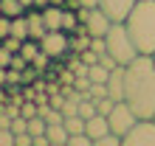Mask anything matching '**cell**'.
<instances>
[{"mask_svg":"<svg viewBox=\"0 0 155 146\" xmlns=\"http://www.w3.org/2000/svg\"><path fill=\"white\" fill-rule=\"evenodd\" d=\"M85 132L90 135V138H102V135H107V132H110V121H107V115H93V118H87V121H85Z\"/></svg>","mask_w":155,"mask_h":146,"instance_id":"obj_11","label":"cell"},{"mask_svg":"<svg viewBox=\"0 0 155 146\" xmlns=\"http://www.w3.org/2000/svg\"><path fill=\"white\" fill-rule=\"evenodd\" d=\"M12 36H17V40H28V20H25V14L12 17Z\"/></svg>","mask_w":155,"mask_h":146,"instance_id":"obj_14","label":"cell"},{"mask_svg":"<svg viewBox=\"0 0 155 146\" xmlns=\"http://www.w3.org/2000/svg\"><path fill=\"white\" fill-rule=\"evenodd\" d=\"M124 101L138 118H155V59L147 53L124 65Z\"/></svg>","mask_w":155,"mask_h":146,"instance_id":"obj_1","label":"cell"},{"mask_svg":"<svg viewBox=\"0 0 155 146\" xmlns=\"http://www.w3.org/2000/svg\"><path fill=\"white\" fill-rule=\"evenodd\" d=\"M40 48L48 53L51 59H59V56H65V53L71 51L68 48V31H62V28H54V31H45V36L40 40Z\"/></svg>","mask_w":155,"mask_h":146,"instance_id":"obj_6","label":"cell"},{"mask_svg":"<svg viewBox=\"0 0 155 146\" xmlns=\"http://www.w3.org/2000/svg\"><path fill=\"white\" fill-rule=\"evenodd\" d=\"M135 3H138V0H99V8H102L113 23H124Z\"/></svg>","mask_w":155,"mask_h":146,"instance_id":"obj_7","label":"cell"},{"mask_svg":"<svg viewBox=\"0 0 155 146\" xmlns=\"http://www.w3.org/2000/svg\"><path fill=\"white\" fill-rule=\"evenodd\" d=\"M87 76H90V81H102V84H107V76H110V68H104L102 62H96V65H90Z\"/></svg>","mask_w":155,"mask_h":146,"instance_id":"obj_17","label":"cell"},{"mask_svg":"<svg viewBox=\"0 0 155 146\" xmlns=\"http://www.w3.org/2000/svg\"><path fill=\"white\" fill-rule=\"evenodd\" d=\"M12 132H14V135H20V132H28V118H23V115H14V118H12Z\"/></svg>","mask_w":155,"mask_h":146,"instance_id":"obj_23","label":"cell"},{"mask_svg":"<svg viewBox=\"0 0 155 146\" xmlns=\"http://www.w3.org/2000/svg\"><path fill=\"white\" fill-rule=\"evenodd\" d=\"M20 115H23V118H34V115H40V104H37V101H31V98H25V101L20 104Z\"/></svg>","mask_w":155,"mask_h":146,"instance_id":"obj_20","label":"cell"},{"mask_svg":"<svg viewBox=\"0 0 155 146\" xmlns=\"http://www.w3.org/2000/svg\"><path fill=\"white\" fill-rule=\"evenodd\" d=\"M45 135H48L51 146H68V129H65V124H48V126H45Z\"/></svg>","mask_w":155,"mask_h":146,"instance_id":"obj_13","label":"cell"},{"mask_svg":"<svg viewBox=\"0 0 155 146\" xmlns=\"http://www.w3.org/2000/svg\"><path fill=\"white\" fill-rule=\"evenodd\" d=\"M25 20H28V36L31 40H42L45 36V20H42V8H25Z\"/></svg>","mask_w":155,"mask_h":146,"instance_id":"obj_10","label":"cell"},{"mask_svg":"<svg viewBox=\"0 0 155 146\" xmlns=\"http://www.w3.org/2000/svg\"><path fill=\"white\" fill-rule=\"evenodd\" d=\"M68 146H93V138L87 132H76V135H68Z\"/></svg>","mask_w":155,"mask_h":146,"instance_id":"obj_21","label":"cell"},{"mask_svg":"<svg viewBox=\"0 0 155 146\" xmlns=\"http://www.w3.org/2000/svg\"><path fill=\"white\" fill-rule=\"evenodd\" d=\"M127 31H130L138 53H155V0H138L133 6V11L127 14Z\"/></svg>","mask_w":155,"mask_h":146,"instance_id":"obj_2","label":"cell"},{"mask_svg":"<svg viewBox=\"0 0 155 146\" xmlns=\"http://www.w3.org/2000/svg\"><path fill=\"white\" fill-rule=\"evenodd\" d=\"M42 20H45V28H48V31L62 28V20H65V8H62V6H45V8H42Z\"/></svg>","mask_w":155,"mask_h":146,"instance_id":"obj_12","label":"cell"},{"mask_svg":"<svg viewBox=\"0 0 155 146\" xmlns=\"http://www.w3.org/2000/svg\"><path fill=\"white\" fill-rule=\"evenodd\" d=\"M104 42H107V53H110L118 65H130L138 56V48H135V42H133V36H130L124 23H113L110 31L104 34Z\"/></svg>","mask_w":155,"mask_h":146,"instance_id":"obj_3","label":"cell"},{"mask_svg":"<svg viewBox=\"0 0 155 146\" xmlns=\"http://www.w3.org/2000/svg\"><path fill=\"white\" fill-rule=\"evenodd\" d=\"M12 56H14V53L8 51L3 42H0V68H8V65H12Z\"/></svg>","mask_w":155,"mask_h":146,"instance_id":"obj_27","label":"cell"},{"mask_svg":"<svg viewBox=\"0 0 155 146\" xmlns=\"http://www.w3.org/2000/svg\"><path fill=\"white\" fill-rule=\"evenodd\" d=\"M107 121H110V132H116V135H124L135 126V121H138V115H135V110L127 104V101H116V107H113V113L107 115Z\"/></svg>","mask_w":155,"mask_h":146,"instance_id":"obj_4","label":"cell"},{"mask_svg":"<svg viewBox=\"0 0 155 146\" xmlns=\"http://www.w3.org/2000/svg\"><path fill=\"white\" fill-rule=\"evenodd\" d=\"M82 25H85V31L90 34V36H104L107 31H110V25H113V20H110V17H107L104 11H102V8H90V14H87V20L85 23H82Z\"/></svg>","mask_w":155,"mask_h":146,"instance_id":"obj_8","label":"cell"},{"mask_svg":"<svg viewBox=\"0 0 155 146\" xmlns=\"http://www.w3.org/2000/svg\"><path fill=\"white\" fill-rule=\"evenodd\" d=\"M48 62H51V56H48V53H45V51H40V53H37V56H34V59H31V65H34V68H37V73H42L45 68H48Z\"/></svg>","mask_w":155,"mask_h":146,"instance_id":"obj_25","label":"cell"},{"mask_svg":"<svg viewBox=\"0 0 155 146\" xmlns=\"http://www.w3.org/2000/svg\"><path fill=\"white\" fill-rule=\"evenodd\" d=\"M79 115L85 118V121H87V118H93V115H96V101H93L90 96H85V98L79 101Z\"/></svg>","mask_w":155,"mask_h":146,"instance_id":"obj_19","label":"cell"},{"mask_svg":"<svg viewBox=\"0 0 155 146\" xmlns=\"http://www.w3.org/2000/svg\"><path fill=\"white\" fill-rule=\"evenodd\" d=\"M87 96L93 98V101L104 98V96H107V84H102V81H93V84H90V93H87Z\"/></svg>","mask_w":155,"mask_h":146,"instance_id":"obj_24","label":"cell"},{"mask_svg":"<svg viewBox=\"0 0 155 146\" xmlns=\"http://www.w3.org/2000/svg\"><path fill=\"white\" fill-rule=\"evenodd\" d=\"M121 141L124 146H155V118H138Z\"/></svg>","mask_w":155,"mask_h":146,"instance_id":"obj_5","label":"cell"},{"mask_svg":"<svg viewBox=\"0 0 155 146\" xmlns=\"http://www.w3.org/2000/svg\"><path fill=\"white\" fill-rule=\"evenodd\" d=\"M0 6H3V14L6 17H20V14H25V6L20 3V0H0Z\"/></svg>","mask_w":155,"mask_h":146,"instance_id":"obj_16","label":"cell"},{"mask_svg":"<svg viewBox=\"0 0 155 146\" xmlns=\"http://www.w3.org/2000/svg\"><path fill=\"white\" fill-rule=\"evenodd\" d=\"M20 3H23L25 8H31V6H34V0H20Z\"/></svg>","mask_w":155,"mask_h":146,"instance_id":"obj_32","label":"cell"},{"mask_svg":"<svg viewBox=\"0 0 155 146\" xmlns=\"http://www.w3.org/2000/svg\"><path fill=\"white\" fill-rule=\"evenodd\" d=\"M0 146H14V132L8 126H0Z\"/></svg>","mask_w":155,"mask_h":146,"instance_id":"obj_26","label":"cell"},{"mask_svg":"<svg viewBox=\"0 0 155 146\" xmlns=\"http://www.w3.org/2000/svg\"><path fill=\"white\" fill-rule=\"evenodd\" d=\"M45 6H51V0H34V8H45Z\"/></svg>","mask_w":155,"mask_h":146,"instance_id":"obj_31","label":"cell"},{"mask_svg":"<svg viewBox=\"0 0 155 146\" xmlns=\"http://www.w3.org/2000/svg\"><path fill=\"white\" fill-rule=\"evenodd\" d=\"M12 34V17H6V14H0V40L3 36Z\"/></svg>","mask_w":155,"mask_h":146,"instance_id":"obj_28","label":"cell"},{"mask_svg":"<svg viewBox=\"0 0 155 146\" xmlns=\"http://www.w3.org/2000/svg\"><path fill=\"white\" fill-rule=\"evenodd\" d=\"M8 84V68H0V87Z\"/></svg>","mask_w":155,"mask_h":146,"instance_id":"obj_29","label":"cell"},{"mask_svg":"<svg viewBox=\"0 0 155 146\" xmlns=\"http://www.w3.org/2000/svg\"><path fill=\"white\" fill-rule=\"evenodd\" d=\"M107 96L116 101H124V65H116L107 76Z\"/></svg>","mask_w":155,"mask_h":146,"instance_id":"obj_9","label":"cell"},{"mask_svg":"<svg viewBox=\"0 0 155 146\" xmlns=\"http://www.w3.org/2000/svg\"><path fill=\"white\" fill-rule=\"evenodd\" d=\"M79 6H85V8H96V6H99V0H79Z\"/></svg>","mask_w":155,"mask_h":146,"instance_id":"obj_30","label":"cell"},{"mask_svg":"<svg viewBox=\"0 0 155 146\" xmlns=\"http://www.w3.org/2000/svg\"><path fill=\"white\" fill-rule=\"evenodd\" d=\"M152 59H155V53H152Z\"/></svg>","mask_w":155,"mask_h":146,"instance_id":"obj_33","label":"cell"},{"mask_svg":"<svg viewBox=\"0 0 155 146\" xmlns=\"http://www.w3.org/2000/svg\"><path fill=\"white\" fill-rule=\"evenodd\" d=\"M62 124H65V129H68V135H76V132H85V118H82L79 113H76V115H65V118H62Z\"/></svg>","mask_w":155,"mask_h":146,"instance_id":"obj_15","label":"cell"},{"mask_svg":"<svg viewBox=\"0 0 155 146\" xmlns=\"http://www.w3.org/2000/svg\"><path fill=\"white\" fill-rule=\"evenodd\" d=\"M113 107H116V98L104 96V98H99V101H96V113H99V115H110Z\"/></svg>","mask_w":155,"mask_h":146,"instance_id":"obj_22","label":"cell"},{"mask_svg":"<svg viewBox=\"0 0 155 146\" xmlns=\"http://www.w3.org/2000/svg\"><path fill=\"white\" fill-rule=\"evenodd\" d=\"M40 51H42V48H40V40H31V36H28V40L23 42V48H20V53H23V56L28 59V62H31L34 56H37Z\"/></svg>","mask_w":155,"mask_h":146,"instance_id":"obj_18","label":"cell"}]
</instances>
